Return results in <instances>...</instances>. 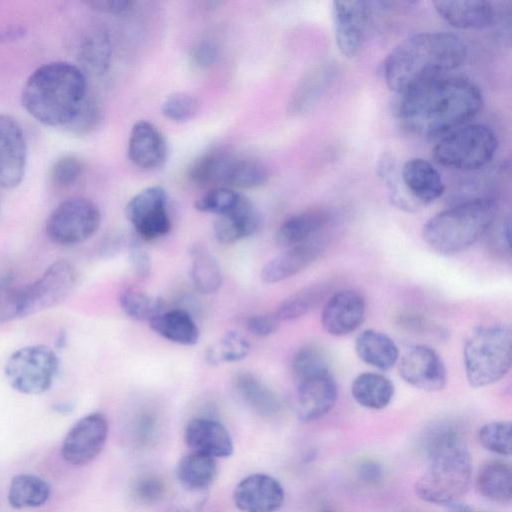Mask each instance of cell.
Masks as SVG:
<instances>
[{
	"label": "cell",
	"instance_id": "obj_1",
	"mask_svg": "<svg viewBox=\"0 0 512 512\" xmlns=\"http://www.w3.org/2000/svg\"><path fill=\"white\" fill-rule=\"evenodd\" d=\"M482 105V93L474 82L444 76L404 94L399 118L410 132L431 137L465 125Z\"/></svg>",
	"mask_w": 512,
	"mask_h": 512
},
{
	"label": "cell",
	"instance_id": "obj_2",
	"mask_svg": "<svg viewBox=\"0 0 512 512\" xmlns=\"http://www.w3.org/2000/svg\"><path fill=\"white\" fill-rule=\"evenodd\" d=\"M467 46L448 32H425L399 43L386 57L383 74L390 90L406 94L446 76L467 58Z\"/></svg>",
	"mask_w": 512,
	"mask_h": 512
},
{
	"label": "cell",
	"instance_id": "obj_3",
	"mask_svg": "<svg viewBox=\"0 0 512 512\" xmlns=\"http://www.w3.org/2000/svg\"><path fill=\"white\" fill-rule=\"evenodd\" d=\"M428 463L415 483L425 502L451 505L467 493L472 480V460L459 426L450 420L432 424L424 434Z\"/></svg>",
	"mask_w": 512,
	"mask_h": 512
},
{
	"label": "cell",
	"instance_id": "obj_4",
	"mask_svg": "<svg viewBox=\"0 0 512 512\" xmlns=\"http://www.w3.org/2000/svg\"><path fill=\"white\" fill-rule=\"evenodd\" d=\"M87 96L84 72L70 62L55 61L30 74L22 89L21 103L39 123L65 127Z\"/></svg>",
	"mask_w": 512,
	"mask_h": 512
},
{
	"label": "cell",
	"instance_id": "obj_5",
	"mask_svg": "<svg viewBox=\"0 0 512 512\" xmlns=\"http://www.w3.org/2000/svg\"><path fill=\"white\" fill-rule=\"evenodd\" d=\"M496 214L497 204L491 198L467 200L430 218L422 236L437 253L457 254L471 247L489 230Z\"/></svg>",
	"mask_w": 512,
	"mask_h": 512
},
{
	"label": "cell",
	"instance_id": "obj_6",
	"mask_svg": "<svg viewBox=\"0 0 512 512\" xmlns=\"http://www.w3.org/2000/svg\"><path fill=\"white\" fill-rule=\"evenodd\" d=\"M76 268L67 260H57L33 283L10 290L0 298V322H7L52 308L73 291Z\"/></svg>",
	"mask_w": 512,
	"mask_h": 512
},
{
	"label": "cell",
	"instance_id": "obj_7",
	"mask_svg": "<svg viewBox=\"0 0 512 512\" xmlns=\"http://www.w3.org/2000/svg\"><path fill=\"white\" fill-rule=\"evenodd\" d=\"M463 360L470 386L480 388L500 380L511 368V327L492 324L476 328L465 343Z\"/></svg>",
	"mask_w": 512,
	"mask_h": 512
},
{
	"label": "cell",
	"instance_id": "obj_8",
	"mask_svg": "<svg viewBox=\"0 0 512 512\" xmlns=\"http://www.w3.org/2000/svg\"><path fill=\"white\" fill-rule=\"evenodd\" d=\"M497 146V136L489 126L469 124L443 137L433 149V158L444 167L472 171L488 164Z\"/></svg>",
	"mask_w": 512,
	"mask_h": 512
},
{
	"label": "cell",
	"instance_id": "obj_9",
	"mask_svg": "<svg viewBox=\"0 0 512 512\" xmlns=\"http://www.w3.org/2000/svg\"><path fill=\"white\" fill-rule=\"evenodd\" d=\"M58 368L59 360L52 349L45 345H30L10 355L4 373L17 392L39 395L50 389Z\"/></svg>",
	"mask_w": 512,
	"mask_h": 512
},
{
	"label": "cell",
	"instance_id": "obj_10",
	"mask_svg": "<svg viewBox=\"0 0 512 512\" xmlns=\"http://www.w3.org/2000/svg\"><path fill=\"white\" fill-rule=\"evenodd\" d=\"M101 224L98 206L84 197H71L58 204L49 215L45 230L54 243L71 246L93 236Z\"/></svg>",
	"mask_w": 512,
	"mask_h": 512
},
{
	"label": "cell",
	"instance_id": "obj_11",
	"mask_svg": "<svg viewBox=\"0 0 512 512\" xmlns=\"http://www.w3.org/2000/svg\"><path fill=\"white\" fill-rule=\"evenodd\" d=\"M125 215L136 235L151 241L171 230L167 211V194L160 186H151L137 193L125 207Z\"/></svg>",
	"mask_w": 512,
	"mask_h": 512
},
{
	"label": "cell",
	"instance_id": "obj_12",
	"mask_svg": "<svg viewBox=\"0 0 512 512\" xmlns=\"http://www.w3.org/2000/svg\"><path fill=\"white\" fill-rule=\"evenodd\" d=\"M107 436L108 421L104 414L93 412L85 415L66 434L61 455L71 465H86L100 454Z\"/></svg>",
	"mask_w": 512,
	"mask_h": 512
},
{
	"label": "cell",
	"instance_id": "obj_13",
	"mask_svg": "<svg viewBox=\"0 0 512 512\" xmlns=\"http://www.w3.org/2000/svg\"><path fill=\"white\" fill-rule=\"evenodd\" d=\"M373 12L372 4L368 1H334L332 3L335 41L344 56L353 58L363 48Z\"/></svg>",
	"mask_w": 512,
	"mask_h": 512
},
{
	"label": "cell",
	"instance_id": "obj_14",
	"mask_svg": "<svg viewBox=\"0 0 512 512\" xmlns=\"http://www.w3.org/2000/svg\"><path fill=\"white\" fill-rule=\"evenodd\" d=\"M401 378L410 386L427 392L445 388L447 372L439 354L425 345L410 347L401 357Z\"/></svg>",
	"mask_w": 512,
	"mask_h": 512
},
{
	"label": "cell",
	"instance_id": "obj_15",
	"mask_svg": "<svg viewBox=\"0 0 512 512\" xmlns=\"http://www.w3.org/2000/svg\"><path fill=\"white\" fill-rule=\"evenodd\" d=\"M27 163L23 129L12 116L0 113V186L14 189L22 182Z\"/></svg>",
	"mask_w": 512,
	"mask_h": 512
},
{
	"label": "cell",
	"instance_id": "obj_16",
	"mask_svg": "<svg viewBox=\"0 0 512 512\" xmlns=\"http://www.w3.org/2000/svg\"><path fill=\"white\" fill-rule=\"evenodd\" d=\"M285 491L273 476L254 473L234 488L233 501L241 512H276L284 503Z\"/></svg>",
	"mask_w": 512,
	"mask_h": 512
},
{
	"label": "cell",
	"instance_id": "obj_17",
	"mask_svg": "<svg viewBox=\"0 0 512 512\" xmlns=\"http://www.w3.org/2000/svg\"><path fill=\"white\" fill-rule=\"evenodd\" d=\"M337 396L331 372L305 379L297 383L295 413L303 422L318 420L334 407Z\"/></svg>",
	"mask_w": 512,
	"mask_h": 512
},
{
	"label": "cell",
	"instance_id": "obj_18",
	"mask_svg": "<svg viewBox=\"0 0 512 512\" xmlns=\"http://www.w3.org/2000/svg\"><path fill=\"white\" fill-rule=\"evenodd\" d=\"M365 315L363 296L351 289L340 290L329 297L321 314L323 329L334 336H343L355 331Z\"/></svg>",
	"mask_w": 512,
	"mask_h": 512
},
{
	"label": "cell",
	"instance_id": "obj_19",
	"mask_svg": "<svg viewBox=\"0 0 512 512\" xmlns=\"http://www.w3.org/2000/svg\"><path fill=\"white\" fill-rule=\"evenodd\" d=\"M184 441L191 452L214 459L228 458L234 445L228 430L218 421L208 418L190 420L184 430Z\"/></svg>",
	"mask_w": 512,
	"mask_h": 512
},
{
	"label": "cell",
	"instance_id": "obj_20",
	"mask_svg": "<svg viewBox=\"0 0 512 512\" xmlns=\"http://www.w3.org/2000/svg\"><path fill=\"white\" fill-rule=\"evenodd\" d=\"M324 249L325 242L317 238L288 247L264 265L260 277L268 284L290 278L312 264Z\"/></svg>",
	"mask_w": 512,
	"mask_h": 512
},
{
	"label": "cell",
	"instance_id": "obj_21",
	"mask_svg": "<svg viewBox=\"0 0 512 512\" xmlns=\"http://www.w3.org/2000/svg\"><path fill=\"white\" fill-rule=\"evenodd\" d=\"M400 176L407 195L419 208L432 203L444 193L440 173L425 159L407 160L400 169Z\"/></svg>",
	"mask_w": 512,
	"mask_h": 512
},
{
	"label": "cell",
	"instance_id": "obj_22",
	"mask_svg": "<svg viewBox=\"0 0 512 512\" xmlns=\"http://www.w3.org/2000/svg\"><path fill=\"white\" fill-rule=\"evenodd\" d=\"M167 143L160 130L148 121L136 122L128 142V157L138 167L154 169L166 160Z\"/></svg>",
	"mask_w": 512,
	"mask_h": 512
},
{
	"label": "cell",
	"instance_id": "obj_23",
	"mask_svg": "<svg viewBox=\"0 0 512 512\" xmlns=\"http://www.w3.org/2000/svg\"><path fill=\"white\" fill-rule=\"evenodd\" d=\"M433 5L441 18L459 29H483L495 21L494 6L489 1H435Z\"/></svg>",
	"mask_w": 512,
	"mask_h": 512
},
{
	"label": "cell",
	"instance_id": "obj_24",
	"mask_svg": "<svg viewBox=\"0 0 512 512\" xmlns=\"http://www.w3.org/2000/svg\"><path fill=\"white\" fill-rule=\"evenodd\" d=\"M260 215L253 203L242 196L228 213L218 216L214 236L221 244H233L253 235L259 228Z\"/></svg>",
	"mask_w": 512,
	"mask_h": 512
},
{
	"label": "cell",
	"instance_id": "obj_25",
	"mask_svg": "<svg viewBox=\"0 0 512 512\" xmlns=\"http://www.w3.org/2000/svg\"><path fill=\"white\" fill-rule=\"evenodd\" d=\"M331 219V214L325 209H311L295 214L286 219L275 233L278 246L288 248L312 238Z\"/></svg>",
	"mask_w": 512,
	"mask_h": 512
},
{
	"label": "cell",
	"instance_id": "obj_26",
	"mask_svg": "<svg viewBox=\"0 0 512 512\" xmlns=\"http://www.w3.org/2000/svg\"><path fill=\"white\" fill-rule=\"evenodd\" d=\"M475 485L485 499L500 505H508L512 500V468L502 460H492L483 464L476 475Z\"/></svg>",
	"mask_w": 512,
	"mask_h": 512
},
{
	"label": "cell",
	"instance_id": "obj_27",
	"mask_svg": "<svg viewBox=\"0 0 512 512\" xmlns=\"http://www.w3.org/2000/svg\"><path fill=\"white\" fill-rule=\"evenodd\" d=\"M355 351L361 361L383 371L391 369L399 359L395 342L388 335L372 329L357 336Z\"/></svg>",
	"mask_w": 512,
	"mask_h": 512
},
{
	"label": "cell",
	"instance_id": "obj_28",
	"mask_svg": "<svg viewBox=\"0 0 512 512\" xmlns=\"http://www.w3.org/2000/svg\"><path fill=\"white\" fill-rule=\"evenodd\" d=\"M234 387L240 398L258 415L274 418L280 413V399L255 375L247 372L237 374L234 378Z\"/></svg>",
	"mask_w": 512,
	"mask_h": 512
},
{
	"label": "cell",
	"instance_id": "obj_29",
	"mask_svg": "<svg viewBox=\"0 0 512 512\" xmlns=\"http://www.w3.org/2000/svg\"><path fill=\"white\" fill-rule=\"evenodd\" d=\"M218 473L216 459L190 452L181 457L175 475L181 486L190 492H205Z\"/></svg>",
	"mask_w": 512,
	"mask_h": 512
},
{
	"label": "cell",
	"instance_id": "obj_30",
	"mask_svg": "<svg viewBox=\"0 0 512 512\" xmlns=\"http://www.w3.org/2000/svg\"><path fill=\"white\" fill-rule=\"evenodd\" d=\"M151 329L161 337L185 346L195 345L200 330L193 318L184 310L163 311L150 322Z\"/></svg>",
	"mask_w": 512,
	"mask_h": 512
},
{
	"label": "cell",
	"instance_id": "obj_31",
	"mask_svg": "<svg viewBox=\"0 0 512 512\" xmlns=\"http://www.w3.org/2000/svg\"><path fill=\"white\" fill-rule=\"evenodd\" d=\"M111 43L108 33L101 28L89 30L78 49L80 69L93 76L104 74L110 64Z\"/></svg>",
	"mask_w": 512,
	"mask_h": 512
},
{
	"label": "cell",
	"instance_id": "obj_32",
	"mask_svg": "<svg viewBox=\"0 0 512 512\" xmlns=\"http://www.w3.org/2000/svg\"><path fill=\"white\" fill-rule=\"evenodd\" d=\"M394 392L393 383L379 373H361L351 385V394L354 400L362 407L372 410H381L387 407Z\"/></svg>",
	"mask_w": 512,
	"mask_h": 512
},
{
	"label": "cell",
	"instance_id": "obj_33",
	"mask_svg": "<svg viewBox=\"0 0 512 512\" xmlns=\"http://www.w3.org/2000/svg\"><path fill=\"white\" fill-rule=\"evenodd\" d=\"M190 258V278L194 288L204 295L217 292L222 283V273L215 256L205 246L194 244L190 248Z\"/></svg>",
	"mask_w": 512,
	"mask_h": 512
},
{
	"label": "cell",
	"instance_id": "obj_34",
	"mask_svg": "<svg viewBox=\"0 0 512 512\" xmlns=\"http://www.w3.org/2000/svg\"><path fill=\"white\" fill-rule=\"evenodd\" d=\"M334 69L329 64L313 68L296 88L290 102L293 113H303L310 110L330 86Z\"/></svg>",
	"mask_w": 512,
	"mask_h": 512
},
{
	"label": "cell",
	"instance_id": "obj_35",
	"mask_svg": "<svg viewBox=\"0 0 512 512\" xmlns=\"http://www.w3.org/2000/svg\"><path fill=\"white\" fill-rule=\"evenodd\" d=\"M49 484L31 474H19L13 477L8 491V502L15 509L35 508L49 499Z\"/></svg>",
	"mask_w": 512,
	"mask_h": 512
},
{
	"label": "cell",
	"instance_id": "obj_36",
	"mask_svg": "<svg viewBox=\"0 0 512 512\" xmlns=\"http://www.w3.org/2000/svg\"><path fill=\"white\" fill-rule=\"evenodd\" d=\"M236 159L225 152L208 153L191 167L190 178L202 185H227Z\"/></svg>",
	"mask_w": 512,
	"mask_h": 512
},
{
	"label": "cell",
	"instance_id": "obj_37",
	"mask_svg": "<svg viewBox=\"0 0 512 512\" xmlns=\"http://www.w3.org/2000/svg\"><path fill=\"white\" fill-rule=\"evenodd\" d=\"M328 291L324 283L306 286L283 299L274 314L280 322L298 319L318 306Z\"/></svg>",
	"mask_w": 512,
	"mask_h": 512
},
{
	"label": "cell",
	"instance_id": "obj_38",
	"mask_svg": "<svg viewBox=\"0 0 512 512\" xmlns=\"http://www.w3.org/2000/svg\"><path fill=\"white\" fill-rule=\"evenodd\" d=\"M119 305L128 317L149 323L163 312L164 307L162 298L135 287L120 294Z\"/></svg>",
	"mask_w": 512,
	"mask_h": 512
},
{
	"label": "cell",
	"instance_id": "obj_39",
	"mask_svg": "<svg viewBox=\"0 0 512 512\" xmlns=\"http://www.w3.org/2000/svg\"><path fill=\"white\" fill-rule=\"evenodd\" d=\"M377 167L379 177L389 190V197L392 204L406 212L417 211L419 207L407 195L393 155L383 153L378 161Z\"/></svg>",
	"mask_w": 512,
	"mask_h": 512
},
{
	"label": "cell",
	"instance_id": "obj_40",
	"mask_svg": "<svg viewBox=\"0 0 512 512\" xmlns=\"http://www.w3.org/2000/svg\"><path fill=\"white\" fill-rule=\"evenodd\" d=\"M250 350L251 345L245 337L237 332L229 331L208 347L205 359L211 365L233 363L246 358Z\"/></svg>",
	"mask_w": 512,
	"mask_h": 512
},
{
	"label": "cell",
	"instance_id": "obj_41",
	"mask_svg": "<svg viewBox=\"0 0 512 512\" xmlns=\"http://www.w3.org/2000/svg\"><path fill=\"white\" fill-rule=\"evenodd\" d=\"M291 369L296 383L331 372L325 354L313 345L303 346L296 351L292 358Z\"/></svg>",
	"mask_w": 512,
	"mask_h": 512
},
{
	"label": "cell",
	"instance_id": "obj_42",
	"mask_svg": "<svg viewBox=\"0 0 512 512\" xmlns=\"http://www.w3.org/2000/svg\"><path fill=\"white\" fill-rule=\"evenodd\" d=\"M480 444L488 451L502 456L512 454V425L509 421H492L478 432Z\"/></svg>",
	"mask_w": 512,
	"mask_h": 512
},
{
	"label": "cell",
	"instance_id": "obj_43",
	"mask_svg": "<svg viewBox=\"0 0 512 512\" xmlns=\"http://www.w3.org/2000/svg\"><path fill=\"white\" fill-rule=\"evenodd\" d=\"M269 178L266 167L255 160L237 158L227 186L251 189L264 185Z\"/></svg>",
	"mask_w": 512,
	"mask_h": 512
},
{
	"label": "cell",
	"instance_id": "obj_44",
	"mask_svg": "<svg viewBox=\"0 0 512 512\" xmlns=\"http://www.w3.org/2000/svg\"><path fill=\"white\" fill-rule=\"evenodd\" d=\"M243 195L227 187H217L195 202V208L204 213H212L218 216L231 211L241 200Z\"/></svg>",
	"mask_w": 512,
	"mask_h": 512
},
{
	"label": "cell",
	"instance_id": "obj_45",
	"mask_svg": "<svg viewBox=\"0 0 512 512\" xmlns=\"http://www.w3.org/2000/svg\"><path fill=\"white\" fill-rule=\"evenodd\" d=\"M166 486L158 476L144 474L136 478L131 487L133 498L144 505H153L162 500Z\"/></svg>",
	"mask_w": 512,
	"mask_h": 512
},
{
	"label": "cell",
	"instance_id": "obj_46",
	"mask_svg": "<svg viewBox=\"0 0 512 512\" xmlns=\"http://www.w3.org/2000/svg\"><path fill=\"white\" fill-rule=\"evenodd\" d=\"M198 110V103L192 96L177 92L169 95L162 103L163 115L176 122L192 119Z\"/></svg>",
	"mask_w": 512,
	"mask_h": 512
},
{
	"label": "cell",
	"instance_id": "obj_47",
	"mask_svg": "<svg viewBox=\"0 0 512 512\" xmlns=\"http://www.w3.org/2000/svg\"><path fill=\"white\" fill-rule=\"evenodd\" d=\"M99 120V107L91 97L87 96L76 114L64 128L71 134L84 136L96 128Z\"/></svg>",
	"mask_w": 512,
	"mask_h": 512
},
{
	"label": "cell",
	"instance_id": "obj_48",
	"mask_svg": "<svg viewBox=\"0 0 512 512\" xmlns=\"http://www.w3.org/2000/svg\"><path fill=\"white\" fill-rule=\"evenodd\" d=\"M82 162L73 155H63L52 165L50 179L57 187L72 185L81 175Z\"/></svg>",
	"mask_w": 512,
	"mask_h": 512
},
{
	"label": "cell",
	"instance_id": "obj_49",
	"mask_svg": "<svg viewBox=\"0 0 512 512\" xmlns=\"http://www.w3.org/2000/svg\"><path fill=\"white\" fill-rule=\"evenodd\" d=\"M128 260L133 272L141 278H147L152 271V261L149 253L139 241L131 238L127 242Z\"/></svg>",
	"mask_w": 512,
	"mask_h": 512
},
{
	"label": "cell",
	"instance_id": "obj_50",
	"mask_svg": "<svg viewBox=\"0 0 512 512\" xmlns=\"http://www.w3.org/2000/svg\"><path fill=\"white\" fill-rule=\"evenodd\" d=\"M396 323L400 328L411 333L430 335H440L442 333L439 326L432 323L426 317L415 313H401L397 316Z\"/></svg>",
	"mask_w": 512,
	"mask_h": 512
},
{
	"label": "cell",
	"instance_id": "obj_51",
	"mask_svg": "<svg viewBox=\"0 0 512 512\" xmlns=\"http://www.w3.org/2000/svg\"><path fill=\"white\" fill-rule=\"evenodd\" d=\"M279 325L280 321L274 313L252 315L246 322L248 331L257 337H268L274 334Z\"/></svg>",
	"mask_w": 512,
	"mask_h": 512
},
{
	"label": "cell",
	"instance_id": "obj_52",
	"mask_svg": "<svg viewBox=\"0 0 512 512\" xmlns=\"http://www.w3.org/2000/svg\"><path fill=\"white\" fill-rule=\"evenodd\" d=\"M86 4L98 12L123 15L133 8L135 2L129 0H92L86 2Z\"/></svg>",
	"mask_w": 512,
	"mask_h": 512
},
{
	"label": "cell",
	"instance_id": "obj_53",
	"mask_svg": "<svg viewBox=\"0 0 512 512\" xmlns=\"http://www.w3.org/2000/svg\"><path fill=\"white\" fill-rule=\"evenodd\" d=\"M218 57L217 46L211 41L200 43L193 53V61L196 66L206 68L211 66Z\"/></svg>",
	"mask_w": 512,
	"mask_h": 512
},
{
	"label": "cell",
	"instance_id": "obj_54",
	"mask_svg": "<svg viewBox=\"0 0 512 512\" xmlns=\"http://www.w3.org/2000/svg\"><path fill=\"white\" fill-rule=\"evenodd\" d=\"M155 429V421L149 415H143L137 423V435L139 440L147 441L153 435Z\"/></svg>",
	"mask_w": 512,
	"mask_h": 512
},
{
	"label": "cell",
	"instance_id": "obj_55",
	"mask_svg": "<svg viewBox=\"0 0 512 512\" xmlns=\"http://www.w3.org/2000/svg\"><path fill=\"white\" fill-rule=\"evenodd\" d=\"M123 242L119 238H111L105 244H103V248L101 249V253L106 256L115 255L117 252L121 250Z\"/></svg>",
	"mask_w": 512,
	"mask_h": 512
},
{
	"label": "cell",
	"instance_id": "obj_56",
	"mask_svg": "<svg viewBox=\"0 0 512 512\" xmlns=\"http://www.w3.org/2000/svg\"><path fill=\"white\" fill-rule=\"evenodd\" d=\"M25 34L23 27H11L0 31V41H11L20 38Z\"/></svg>",
	"mask_w": 512,
	"mask_h": 512
},
{
	"label": "cell",
	"instance_id": "obj_57",
	"mask_svg": "<svg viewBox=\"0 0 512 512\" xmlns=\"http://www.w3.org/2000/svg\"><path fill=\"white\" fill-rule=\"evenodd\" d=\"M52 409L62 415H67L74 410V404L72 402H59L52 406Z\"/></svg>",
	"mask_w": 512,
	"mask_h": 512
},
{
	"label": "cell",
	"instance_id": "obj_58",
	"mask_svg": "<svg viewBox=\"0 0 512 512\" xmlns=\"http://www.w3.org/2000/svg\"><path fill=\"white\" fill-rule=\"evenodd\" d=\"M451 512H473L468 506L457 504V502L450 505Z\"/></svg>",
	"mask_w": 512,
	"mask_h": 512
}]
</instances>
